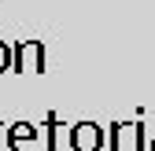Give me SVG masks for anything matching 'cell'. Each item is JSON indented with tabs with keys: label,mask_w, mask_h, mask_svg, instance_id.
I'll return each mask as SVG.
<instances>
[{
	"label": "cell",
	"mask_w": 155,
	"mask_h": 151,
	"mask_svg": "<svg viewBox=\"0 0 155 151\" xmlns=\"http://www.w3.org/2000/svg\"><path fill=\"white\" fill-rule=\"evenodd\" d=\"M26 70L45 74V44L41 41H18L15 44V66H11V74H26Z\"/></svg>",
	"instance_id": "1"
},
{
	"label": "cell",
	"mask_w": 155,
	"mask_h": 151,
	"mask_svg": "<svg viewBox=\"0 0 155 151\" xmlns=\"http://www.w3.org/2000/svg\"><path fill=\"white\" fill-rule=\"evenodd\" d=\"M70 144H74V151H100L104 147V129L96 122H74L70 125Z\"/></svg>",
	"instance_id": "2"
},
{
	"label": "cell",
	"mask_w": 155,
	"mask_h": 151,
	"mask_svg": "<svg viewBox=\"0 0 155 151\" xmlns=\"http://www.w3.org/2000/svg\"><path fill=\"white\" fill-rule=\"evenodd\" d=\"M8 147L11 151H37V125L33 122H11L8 125Z\"/></svg>",
	"instance_id": "3"
},
{
	"label": "cell",
	"mask_w": 155,
	"mask_h": 151,
	"mask_svg": "<svg viewBox=\"0 0 155 151\" xmlns=\"http://www.w3.org/2000/svg\"><path fill=\"white\" fill-rule=\"evenodd\" d=\"M45 125H48V151H74V144H70V125H63L55 111L45 114Z\"/></svg>",
	"instance_id": "4"
},
{
	"label": "cell",
	"mask_w": 155,
	"mask_h": 151,
	"mask_svg": "<svg viewBox=\"0 0 155 151\" xmlns=\"http://www.w3.org/2000/svg\"><path fill=\"white\" fill-rule=\"evenodd\" d=\"M11 66H15V48H11L8 41H0V74L11 70Z\"/></svg>",
	"instance_id": "5"
}]
</instances>
